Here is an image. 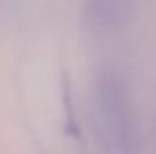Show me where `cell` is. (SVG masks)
<instances>
[{
	"mask_svg": "<svg viewBox=\"0 0 156 154\" xmlns=\"http://www.w3.org/2000/svg\"><path fill=\"white\" fill-rule=\"evenodd\" d=\"M97 106L110 148L116 154H135L139 148L135 116L127 95V87L118 74L105 72L99 76Z\"/></svg>",
	"mask_w": 156,
	"mask_h": 154,
	"instance_id": "obj_1",
	"label": "cell"
},
{
	"mask_svg": "<svg viewBox=\"0 0 156 154\" xmlns=\"http://www.w3.org/2000/svg\"><path fill=\"white\" fill-rule=\"evenodd\" d=\"M133 0H84V17L95 30H114L129 17Z\"/></svg>",
	"mask_w": 156,
	"mask_h": 154,
	"instance_id": "obj_2",
	"label": "cell"
}]
</instances>
